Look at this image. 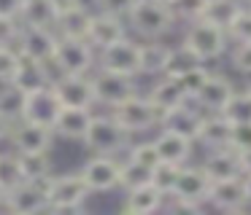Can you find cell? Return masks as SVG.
<instances>
[{
    "label": "cell",
    "mask_w": 251,
    "mask_h": 215,
    "mask_svg": "<svg viewBox=\"0 0 251 215\" xmlns=\"http://www.w3.org/2000/svg\"><path fill=\"white\" fill-rule=\"evenodd\" d=\"M176 14L165 0H138L132 11L127 14V24L132 32L143 38V41H154V38H165L176 27Z\"/></svg>",
    "instance_id": "1"
},
{
    "label": "cell",
    "mask_w": 251,
    "mask_h": 215,
    "mask_svg": "<svg viewBox=\"0 0 251 215\" xmlns=\"http://www.w3.org/2000/svg\"><path fill=\"white\" fill-rule=\"evenodd\" d=\"M81 143L87 145V150H92V153L119 156L122 150L130 148L132 134L127 132L108 110V113H95L92 124H89V129H87V134H84Z\"/></svg>",
    "instance_id": "2"
},
{
    "label": "cell",
    "mask_w": 251,
    "mask_h": 215,
    "mask_svg": "<svg viewBox=\"0 0 251 215\" xmlns=\"http://www.w3.org/2000/svg\"><path fill=\"white\" fill-rule=\"evenodd\" d=\"M181 43H184L200 62H213V59H219L227 51V43H232V41H229L224 27L213 24V22H208V19H195V22H186L184 41Z\"/></svg>",
    "instance_id": "3"
},
{
    "label": "cell",
    "mask_w": 251,
    "mask_h": 215,
    "mask_svg": "<svg viewBox=\"0 0 251 215\" xmlns=\"http://www.w3.org/2000/svg\"><path fill=\"white\" fill-rule=\"evenodd\" d=\"M111 116L130 134H143V132H151V129L162 127V110L149 100V94H141V91H135L125 102L114 105Z\"/></svg>",
    "instance_id": "4"
},
{
    "label": "cell",
    "mask_w": 251,
    "mask_h": 215,
    "mask_svg": "<svg viewBox=\"0 0 251 215\" xmlns=\"http://www.w3.org/2000/svg\"><path fill=\"white\" fill-rule=\"evenodd\" d=\"M92 196L81 172H60L49 186V210L51 213H78Z\"/></svg>",
    "instance_id": "5"
},
{
    "label": "cell",
    "mask_w": 251,
    "mask_h": 215,
    "mask_svg": "<svg viewBox=\"0 0 251 215\" xmlns=\"http://www.w3.org/2000/svg\"><path fill=\"white\" fill-rule=\"evenodd\" d=\"M51 177H54V172L41 175V177H27L25 183H19L14 191L6 194V204H3V210L17 213V215H33V213H44V210H49Z\"/></svg>",
    "instance_id": "6"
},
{
    "label": "cell",
    "mask_w": 251,
    "mask_h": 215,
    "mask_svg": "<svg viewBox=\"0 0 251 215\" xmlns=\"http://www.w3.org/2000/svg\"><path fill=\"white\" fill-rule=\"evenodd\" d=\"M54 137L57 134H54V129H51L49 124L19 118V121L11 127L8 145H11L19 156H35V153H49Z\"/></svg>",
    "instance_id": "7"
},
{
    "label": "cell",
    "mask_w": 251,
    "mask_h": 215,
    "mask_svg": "<svg viewBox=\"0 0 251 215\" xmlns=\"http://www.w3.org/2000/svg\"><path fill=\"white\" fill-rule=\"evenodd\" d=\"M92 194H108L122 188V161L111 153H92L78 170Z\"/></svg>",
    "instance_id": "8"
},
{
    "label": "cell",
    "mask_w": 251,
    "mask_h": 215,
    "mask_svg": "<svg viewBox=\"0 0 251 215\" xmlns=\"http://www.w3.org/2000/svg\"><path fill=\"white\" fill-rule=\"evenodd\" d=\"M92 84H95V100H98V105L108 108V110L138 91V84L132 75H122V73L103 70V67H95Z\"/></svg>",
    "instance_id": "9"
},
{
    "label": "cell",
    "mask_w": 251,
    "mask_h": 215,
    "mask_svg": "<svg viewBox=\"0 0 251 215\" xmlns=\"http://www.w3.org/2000/svg\"><path fill=\"white\" fill-rule=\"evenodd\" d=\"M98 67L138 78L141 75V43L130 35L116 41L114 46L98 51Z\"/></svg>",
    "instance_id": "10"
},
{
    "label": "cell",
    "mask_w": 251,
    "mask_h": 215,
    "mask_svg": "<svg viewBox=\"0 0 251 215\" xmlns=\"http://www.w3.org/2000/svg\"><path fill=\"white\" fill-rule=\"evenodd\" d=\"M54 57L65 73H95L98 67V48L87 38H60Z\"/></svg>",
    "instance_id": "11"
},
{
    "label": "cell",
    "mask_w": 251,
    "mask_h": 215,
    "mask_svg": "<svg viewBox=\"0 0 251 215\" xmlns=\"http://www.w3.org/2000/svg\"><path fill=\"white\" fill-rule=\"evenodd\" d=\"M65 108H95V84L92 73H65L57 84H51Z\"/></svg>",
    "instance_id": "12"
},
{
    "label": "cell",
    "mask_w": 251,
    "mask_h": 215,
    "mask_svg": "<svg viewBox=\"0 0 251 215\" xmlns=\"http://www.w3.org/2000/svg\"><path fill=\"white\" fill-rule=\"evenodd\" d=\"M57 43H60V35H57L54 27H41V24H22V35H19V54L27 59H41L51 57L57 51Z\"/></svg>",
    "instance_id": "13"
},
{
    "label": "cell",
    "mask_w": 251,
    "mask_h": 215,
    "mask_svg": "<svg viewBox=\"0 0 251 215\" xmlns=\"http://www.w3.org/2000/svg\"><path fill=\"white\" fill-rule=\"evenodd\" d=\"M208 207L222 210V213H238V210L249 207L243 175L224 177V180H213L211 191H208Z\"/></svg>",
    "instance_id": "14"
},
{
    "label": "cell",
    "mask_w": 251,
    "mask_h": 215,
    "mask_svg": "<svg viewBox=\"0 0 251 215\" xmlns=\"http://www.w3.org/2000/svg\"><path fill=\"white\" fill-rule=\"evenodd\" d=\"M127 35H130V24H127L125 16H114V14H105V11H95L92 14V24H89L87 41L98 51L114 46L116 41H122Z\"/></svg>",
    "instance_id": "15"
},
{
    "label": "cell",
    "mask_w": 251,
    "mask_h": 215,
    "mask_svg": "<svg viewBox=\"0 0 251 215\" xmlns=\"http://www.w3.org/2000/svg\"><path fill=\"white\" fill-rule=\"evenodd\" d=\"M235 91H238V89H235V84L227 78V75L211 73V75H208V81H205V86L197 91V97L192 102H195L200 110H205V113H222L224 105L229 102V97H232Z\"/></svg>",
    "instance_id": "16"
},
{
    "label": "cell",
    "mask_w": 251,
    "mask_h": 215,
    "mask_svg": "<svg viewBox=\"0 0 251 215\" xmlns=\"http://www.w3.org/2000/svg\"><path fill=\"white\" fill-rule=\"evenodd\" d=\"M211 177L202 167H181L178 183H176L173 194L170 196L176 199H186V202H197V204H208V191H211Z\"/></svg>",
    "instance_id": "17"
},
{
    "label": "cell",
    "mask_w": 251,
    "mask_h": 215,
    "mask_svg": "<svg viewBox=\"0 0 251 215\" xmlns=\"http://www.w3.org/2000/svg\"><path fill=\"white\" fill-rule=\"evenodd\" d=\"M165 194L154 186L151 180L149 183H141L135 188H127L125 191V199H122V213L127 215H151L157 210L165 207Z\"/></svg>",
    "instance_id": "18"
},
{
    "label": "cell",
    "mask_w": 251,
    "mask_h": 215,
    "mask_svg": "<svg viewBox=\"0 0 251 215\" xmlns=\"http://www.w3.org/2000/svg\"><path fill=\"white\" fill-rule=\"evenodd\" d=\"M92 116H95V108H65L62 105L54 124H51V129H54L57 137L81 143L89 124H92Z\"/></svg>",
    "instance_id": "19"
},
{
    "label": "cell",
    "mask_w": 251,
    "mask_h": 215,
    "mask_svg": "<svg viewBox=\"0 0 251 215\" xmlns=\"http://www.w3.org/2000/svg\"><path fill=\"white\" fill-rule=\"evenodd\" d=\"M62 102L57 97L54 86H38V89L27 91V105H25V118L30 121H41V124H54L57 113H60Z\"/></svg>",
    "instance_id": "20"
},
{
    "label": "cell",
    "mask_w": 251,
    "mask_h": 215,
    "mask_svg": "<svg viewBox=\"0 0 251 215\" xmlns=\"http://www.w3.org/2000/svg\"><path fill=\"white\" fill-rule=\"evenodd\" d=\"M202 121H205V110H200L192 100L186 102V105H181V108H176V110H170V113L162 116V127L165 129H173V132L195 140V143L200 140Z\"/></svg>",
    "instance_id": "21"
},
{
    "label": "cell",
    "mask_w": 251,
    "mask_h": 215,
    "mask_svg": "<svg viewBox=\"0 0 251 215\" xmlns=\"http://www.w3.org/2000/svg\"><path fill=\"white\" fill-rule=\"evenodd\" d=\"M154 145H157L162 161H170V164H189L192 153H195V140L184 137V134L173 132V129L159 127V132L154 134Z\"/></svg>",
    "instance_id": "22"
},
{
    "label": "cell",
    "mask_w": 251,
    "mask_h": 215,
    "mask_svg": "<svg viewBox=\"0 0 251 215\" xmlns=\"http://www.w3.org/2000/svg\"><path fill=\"white\" fill-rule=\"evenodd\" d=\"M202 170L208 172L211 180H224V177H238L243 175V164H240V150L232 145H224V148H211L202 161Z\"/></svg>",
    "instance_id": "23"
},
{
    "label": "cell",
    "mask_w": 251,
    "mask_h": 215,
    "mask_svg": "<svg viewBox=\"0 0 251 215\" xmlns=\"http://www.w3.org/2000/svg\"><path fill=\"white\" fill-rule=\"evenodd\" d=\"M149 100H151L154 105L162 110V116H165V113H170V110H176V108L186 105L189 97H186L184 86L178 84L176 75L165 73V75H157V81L151 84V89H149Z\"/></svg>",
    "instance_id": "24"
},
{
    "label": "cell",
    "mask_w": 251,
    "mask_h": 215,
    "mask_svg": "<svg viewBox=\"0 0 251 215\" xmlns=\"http://www.w3.org/2000/svg\"><path fill=\"white\" fill-rule=\"evenodd\" d=\"M170 54L173 46L162 43V38H154V41H143L141 43V75H165L170 64Z\"/></svg>",
    "instance_id": "25"
},
{
    "label": "cell",
    "mask_w": 251,
    "mask_h": 215,
    "mask_svg": "<svg viewBox=\"0 0 251 215\" xmlns=\"http://www.w3.org/2000/svg\"><path fill=\"white\" fill-rule=\"evenodd\" d=\"M232 140V121H229L224 113H205V121H202V132H200V140L208 150L211 148H224L229 145Z\"/></svg>",
    "instance_id": "26"
},
{
    "label": "cell",
    "mask_w": 251,
    "mask_h": 215,
    "mask_svg": "<svg viewBox=\"0 0 251 215\" xmlns=\"http://www.w3.org/2000/svg\"><path fill=\"white\" fill-rule=\"evenodd\" d=\"M92 14L95 8L89 5H78L73 11H65V14L57 16V35L60 38H87L89 35V24H92Z\"/></svg>",
    "instance_id": "27"
},
{
    "label": "cell",
    "mask_w": 251,
    "mask_h": 215,
    "mask_svg": "<svg viewBox=\"0 0 251 215\" xmlns=\"http://www.w3.org/2000/svg\"><path fill=\"white\" fill-rule=\"evenodd\" d=\"M25 105H27V91L14 81L0 84V116H6L11 124L25 118Z\"/></svg>",
    "instance_id": "28"
},
{
    "label": "cell",
    "mask_w": 251,
    "mask_h": 215,
    "mask_svg": "<svg viewBox=\"0 0 251 215\" xmlns=\"http://www.w3.org/2000/svg\"><path fill=\"white\" fill-rule=\"evenodd\" d=\"M27 180V172H25V164H22V156L17 153L14 148L8 150H0V186L8 191L19 186V183Z\"/></svg>",
    "instance_id": "29"
},
{
    "label": "cell",
    "mask_w": 251,
    "mask_h": 215,
    "mask_svg": "<svg viewBox=\"0 0 251 215\" xmlns=\"http://www.w3.org/2000/svg\"><path fill=\"white\" fill-rule=\"evenodd\" d=\"M243 5H246L243 0H208L200 19H208V22H213V24H219V27L227 30V27L235 22V16L243 11Z\"/></svg>",
    "instance_id": "30"
},
{
    "label": "cell",
    "mask_w": 251,
    "mask_h": 215,
    "mask_svg": "<svg viewBox=\"0 0 251 215\" xmlns=\"http://www.w3.org/2000/svg\"><path fill=\"white\" fill-rule=\"evenodd\" d=\"M22 24H41V27H54L57 24V11L51 0H27L22 8Z\"/></svg>",
    "instance_id": "31"
},
{
    "label": "cell",
    "mask_w": 251,
    "mask_h": 215,
    "mask_svg": "<svg viewBox=\"0 0 251 215\" xmlns=\"http://www.w3.org/2000/svg\"><path fill=\"white\" fill-rule=\"evenodd\" d=\"M14 84H19L25 91H33V89H38V86H46V75H44V70H41V62L22 57V64H19L17 75H14Z\"/></svg>",
    "instance_id": "32"
},
{
    "label": "cell",
    "mask_w": 251,
    "mask_h": 215,
    "mask_svg": "<svg viewBox=\"0 0 251 215\" xmlns=\"http://www.w3.org/2000/svg\"><path fill=\"white\" fill-rule=\"evenodd\" d=\"M127 159L141 164V167H146V170H154V167L162 161V156H159L157 145H154V137H151V140H141V143H130Z\"/></svg>",
    "instance_id": "33"
},
{
    "label": "cell",
    "mask_w": 251,
    "mask_h": 215,
    "mask_svg": "<svg viewBox=\"0 0 251 215\" xmlns=\"http://www.w3.org/2000/svg\"><path fill=\"white\" fill-rule=\"evenodd\" d=\"M178 175H181V164L159 161V164L151 170V183L165 194V196H170V194H173V188H176V183H178Z\"/></svg>",
    "instance_id": "34"
},
{
    "label": "cell",
    "mask_w": 251,
    "mask_h": 215,
    "mask_svg": "<svg viewBox=\"0 0 251 215\" xmlns=\"http://www.w3.org/2000/svg\"><path fill=\"white\" fill-rule=\"evenodd\" d=\"M224 116L229 118L232 124H240V121H251V91H235L229 97V102L224 105Z\"/></svg>",
    "instance_id": "35"
},
{
    "label": "cell",
    "mask_w": 251,
    "mask_h": 215,
    "mask_svg": "<svg viewBox=\"0 0 251 215\" xmlns=\"http://www.w3.org/2000/svg\"><path fill=\"white\" fill-rule=\"evenodd\" d=\"M208 75H211V70L205 67V62H200V64H195V67H189L186 73L176 75V78H178V84H181V86H184L186 97H189V100H195L197 91H200L202 86H205Z\"/></svg>",
    "instance_id": "36"
},
{
    "label": "cell",
    "mask_w": 251,
    "mask_h": 215,
    "mask_svg": "<svg viewBox=\"0 0 251 215\" xmlns=\"http://www.w3.org/2000/svg\"><path fill=\"white\" fill-rule=\"evenodd\" d=\"M19 64H22V54L17 46H0V84L14 81Z\"/></svg>",
    "instance_id": "37"
},
{
    "label": "cell",
    "mask_w": 251,
    "mask_h": 215,
    "mask_svg": "<svg viewBox=\"0 0 251 215\" xmlns=\"http://www.w3.org/2000/svg\"><path fill=\"white\" fill-rule=\"evenodd\" d=\"M151 180V170H146V167L135 164V161L125 159L122 161V188H135L141 186V183H149Z\"/></svg>",
    "instance_id": "38"
},
{
    "label": "cell",
    "mask_w": 251,
    "mask_h": 215,
    "mask_svg": "<svg viewBox=\"0 0 251 215\" xmlns=\"http://www.w3.org/2000/svg\"><path fill=\"white\" fill-rule=\"evenodd\" d=\"M195 64H200V59H197L184 43H181V46H173L170 64H168V75H181V73H186L189 67H195Z\"/></svg>",
    "instance_id": "39"
},
{
    "label": "cell",
    "mask_w": 251,
    "mask_h": 215,
    "mask_svg": "<svg viewBox=\"0 0 251 215\" xmlns=\"http://www.w3.org/2000/svg\"><path fill=\"white\" fill-rule=\"evenodd\" d=\"M205 3L208 0H170V8H173L178 22H195L202 16Z\"/></svg>",
    "instance_id": "40"
},
{
    "label": "cell",
    "mask_w": 251,
    "mask_h": 215,
    "mask_svg": "<svg viewBox=\"0 0 251 215\" xmlns=\"http://www.w3.org/2000/svg\"><path fill=\"white\" fill-rule=\"evenodd\" d=\"M227 35L232 43H243V41H251V5H243L235 22L227 27Z\"/></svg>",
    "instance_id": "41"
},
{
    "label": "cell",
    "mask_w": 251,
    "mask_h": 215,
    "mask_svg": "<svg viewBox=\"0 0 251 215\" xmlns=\"http://www.w3.org/2000/svg\"><path fill=\"white\" fill-rule=\"evenodd\" d=\"M22 35V19L19 16H0V46H17Z\"/></svg>",
    "instance_id": "42"
},
{
    "label": "cell",
    "mask_w": 251,
    "mask_h": 215,
    "mask_svg": "<svg viewBox=\"0 0 251 215\" xmlns=\"http://www.w3.org/2000/svg\"><path fill=\"white\" fill-rule=\"evenodd\" d=\"M229 64H232L238 73H243L251 78V41L235 43V48L229 51Z\"/></svg>",
    "instance_id": "43"
},
{
    "label": "cell",
    "mask_w": 251,
    "mask_h": 215,
    "mask_svg": "<svg viewBox=\"0 0 251 215\" xmlns=\"http://www.w3.org/2000/svg\"><path fill=\"white\" fill-rule=\"evenodd\" d=\"M138 0H92V8L95 11H105V14H114V16H125L132 11Z\"/></svg>",
    "instance_id": "44"
},
{
    "label": "cell",
    "mask_w": 251,
    "mask_h": 215,
    "mask_svg": "<svg viewBox=\"0 0 251 215\" xmlns=\"http://www.w3.org/2000/svg\"><path fill=\"white\" fill-rule=\"evenodd\" d=\"M229 145L238 148L240 153H243V150H251V121L232 124V140H229Z\"/></svg>",
    "instance_id": "45"
},
{
    "label": "cell",
    "mask_w": 251,
    "mask_h": 215,
    "mask_svg": "<svg viewBox=\"0 0 251 215\" xmlns=\"http://www.w3.org/2000/svg\"><path fill=\"white\" fill-rule=\"evenodd\" d=\"M27 0H0V16H22Z\"/></svg>",
    "instance_id": "46"
},
{
    "label": "cell",
    "mask_w": 251,
    "mask_h": 215,
    "mask_svg": "<svg viewBox=\"0 0 251 215\" xmlns=\"http://www.w3.org/2000/svg\"><path fill=\"white\" fill-rule=\"evenodd\" d=\"M51 5H54L57 16H60V14H65V11H73V8H78V5H89V3L87 0H51Z\"/></svg>",
    "instance_id": "47"
},
{
    "label": "cell",
    "mask_w": 251,
    "mask_h": 215,
    "mask_svg": "<svg viewBox=\"0 0 251 215\" xmlns=\"http://www.w3.org/2000/svg\"><path fill=\"white\" fill-rule=\"evenodd\" d=\"M11 127H14V124L8 121L6 116H0V143H6V140H8V134H11Z\"/></svg>",
    "instance_id": "48"
},
{
    "label": "cell",
    "mask_w": 251,
    "mask_h": 215,
    "mask_svg": "<svg viewBox=\"0 0 251 215\" xmlns=\"http://www.w3.org/2000/svg\"><path fill=\"white\" fill-rule=\"evenodd\" d=\"M240 164H243V175H251V150L240 153Z\"/></svg>",
    "instance_id": "49"
},
{
    "label": "cell",
    "mask_w": 251,
    "mask_h": 215,
    "mask_svg": "<svg viewBox=\"0 0 251 215\" xmlns=\"http://www.w3.org/2000/svg\"><path fill=\"white\" fill-rule=\"evenodd\" d=\"M243 183H246V199H249V207H251V175H243Z\"/></svg>",
    "instance_id": "50"
},
{
    "label": "cell",
    "mask_w": 251,
    "mask_h": 215,
    "mask_svg": "<svg viewBox=\"0 0 251 215\" xmlns=\"http://www.w3.org/2000/svg\"><path fill=\"white\" fill-rule=\"evenodd\" d=\"M3 204H6V188L0 186V207H3Z\"/></svg>",
    "instance_id": "51"
},
{
    "label": "cell",
    "mask_w": 251,
    "mask_h": 215,
    "mask_svg": "<svg viewBox=\"0 0 251 215\" xmlns=\"http://www.w3.org/2000/svg\"><path fill=\"white\" fill-rule=\"evenodd\" d=\"M246 5H251V0H246Z\"/></svg>",
    "instance_id": "52"
},
{
    "label": "cell",
    "mask_w": 251,
    "mask_h": 215,
    "mask_svg": "<svg viewBox=\"0 0 251 215\" xmlns=\"http://www.w3.org/2000/svg\"><path fill=\"white\" fill-rule=\"evenodd\" d=\"M165 3H168V5H170V0H165Z\"/></svg>",
    "instance_id": "53"
},
{
    "label": "cell",
    "mask_w": 251,
    "mask_h": 215,
    "mask_svg": "<svg viewBox=\"0 0 251 215\" xmlns=\"http://www.w3.org/2000/svg\"><path fill=\"white\" fill-rule=\"evenodd\" d=\"M249 91H251V84H249Z\"/></svg>",
    "instance_id": "54"
},
{
    "label": "cell",
    "mask_w": 251,
    "mask_h": 215,
    "mask_svg": "<svg viewBox=\"0 0 251 215\" xmlns=\"http://www.w3.org/2000/svg\"><path fill=\"white\" fill-rule=\"evenodd\" d=\"M243 3H246V0H243Z\"/></svg>",
    "instance_id": "55"
}]
</instances>
